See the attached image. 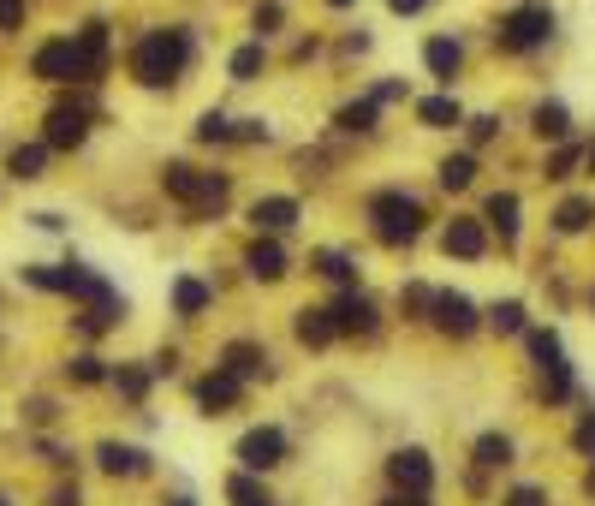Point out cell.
<instances>
[{
	"instance_id": "obj_36",
	"label": "cell",
	"mask_w": 595,
	"mask_h": 506,
	"mask_svg": "<svg viewBox=\"0 0 595 506\" xmlns=\"http://www.w3.org/2000/svg\"><path fill=\"white\" fill-rule=\"evenodd\" d=\"M215 495H221V506H274L280 501L274 477H256V471H244V465H227V471H221Z\"/></svg>"
},
{
	"instance_id": "obj_11",
	"label": "cell",
	"mask_w": 595,
	"mask_h": 506,
	"mask_svg": "<svg viewBox=\"0 0 595 506\" xmlns=\"http://www.w3.org/2000/svg\"><path fill=\"white\" fill-rule=\"evenodd\" d=\"M244 233H268V239H298L310 227V197L304 191H286V185H268V191H250L244 209H238Z\"/></svg>"
},
{
	"instance_id": "obj_1",
	"label": "cell",
	"mask_w": 595,
	"mask_h": 506,
	"mask_svg": "<svg viewBox=\"0 0 595 506\" xmlns=\"http://www.w3.org/2000/svg\"><path fill=\"white\" fill-rule=\"evenodd\" d=\"M203 60V30L191 18H155L125 42V78L143 96H179Z\"/></svg>"
},
{
	"instance_id": "obj_27",
	"label": "cell",
	"mask_w": 595,
	"mask_h": 506,
	"mask_svg": "<svg viewBox=\"0 0 595 506\" xmlns=\"http://www.w3.org/2000/svg\"><path fill=\"white\" fill-rule=\"evenodd\" d=\"M578 399H584V376H578V364H572V358H560V364H548V370H536V376H530V405H536V411L566 417Z\"/></svg>"
},
{
	"instance_id": "obj_51",
	"label": "cell",
	"mask_w": 595,
	"mask_h": 506,
	"mask_svg": "<svg viewBox=\"0 0 595 506\" xmlns=\"http://www.w3.org/2000/svg\"><path fill=\"white\" fill-rule=\"evenodd\" d=\"M42 506H90V495H84V483H78V471H66V477H54V483H48V495H42Z\"/></svg>"
},
{
	"instance_id": "obj_12",
	"label": "cell",
	"mask_w": 595,
	"mask_h": 506,
	"mask_svg": "<svg viewBox=\"0 0 595 506\" xmlns=\"http://www.w3.org/2000/svg\"><path fill=\"white\" fill-rule=\"evenodd\" d=\"M423 334H435V340L453 346V352L476 346V340H482V298L465 292V286H435L429 316H423Z\"/></svg>"
},
{
	"instance_id": "obj_10",
	"label": "cell",
	"mask_w": 595,
	"mask_h": 506,
	"mask_svg": "<svg viewBox=\"0 0 595 506\" xmlns=\"http://www.w3.org/2000/svg\"><path fill=\"white\" fill-rule=\"evenodd\" d=\"M417 66H423L429 90H459V84L471 78V66H476V36L459 30V24L429 30V36L417 42Z\"/></svg>"
},
{
	"instance_id": "obj_8",
	"label": "cell",
	"mask_w": 595,
	"mask_h": 506,
	"mask_svg": "<svg viewBox=\"0 0 595 506\" xmlns=\"http://www.w3.org/2000/svg\"><path fill=\"white\" fill-rule=\"evenodd\" d=\"M90 471L108 483V489H143V483H161V459L149 441H131V435H96L90 441Z\"/></svg>"
},
{
	"instance_id": "obj_32",
	"label": "cell",
	"mask_w": 595,
	"mask_h": 506,
	"mask_svg": "<svg viewBox=\"0 0 595 506\" xmlns=\"http://www.w3.org/2000/svg\"><path fill=\"white\" fill-rule=\"evenodd\" d=\"M155 370L143 364V358H114L108 364V393L119 399V411H149V399H155Z\"/></svg>"
},
{
	"instance_id": "obj_50",
	"label": "cell",
	"mask_w": 595,
	"mask_h": 506,
	"mask_svg": "<svg viewBox=\"0 0 595 506\" xmlns=\"http://www.w3.org/2000/svg\"><path fill=\"white\" fill-rule=\"evenodd\" d=\"M143 364L155 370V381H161V387H173V381H185V376H191V370H185V346H179V340H161V346H155V352H149Z\"/></svg>"
},
{
	"instance_id": "obj_22",
	"label": "cell",
	"mask_w": 595,
	"mask_h": 506,
	"mask_svg": "<svg viewBox=\"0 0 595 506\" xmlns=\"http://www.w3.org/2000/svg\"><path fill=\"white\" fill-rule=\"evenodd\" d=\"M90 137H96V108H90L84 96H60V102L42 114V143H48L54 155H78Z\"/></svg>"
},
{
	"instance_id": "obj_16",
	"label": "cell",
	"mask_w": 595,
	"mask_h": 506,
	"mask_svg": "<svg viewBox=\"0 0 595 506\" xmlns=\"http://www.w3.org/2000/svg\"><path fill=\"white\" fill-rule=\"evenodd\" d=\"M476 215H482V227H488V239H494V251H500V256H518V251H524L530 209H524V191H518V185H488Z\"/></svg>"
},
{
	"instance_id": "obj_23",
	"label": "cell",
	"mask_w": 595,
	"mask_h": 506,
	"mask_svg": "<svg viewBox=\"0 0 595 506\" xmlns=\"http://www.w3.org/2000/svg\"><path fill=\"white\" fill-rule=\"evenodd\" d=\"M465 465L488 471V477H512L524 465V441L506 429V423H482L471 441H465Z\"/></svg>"
},
{
	"instance_id": "obj_26",
	"label": "cell",
	"mask_w": 595,
	"mask_h": 506,
	"mask_svg": "<svg viewBox=\"0 0 595 506\" xmlns=\"http://www.w3.org/2000/svg\"><path fill=\"white\" fill-rule=\"evenodd\" d=\"M524 131H530L536 149L566 143V137H578V108H572L560 90H542V96H530V108H524Z\"/></svg>"
},
{
	"instance_id": "obj_48",
	"label": "cell",
	"mask_w": 595,
	"mask_h": 506,
	"mask_svg": "<svg viewBox=\"0 0 595 506\" xmlns=\"http://www.w3.org/2000/svg\"><path fill=\"white\" fill-rule=\"evenodd\" d=\"M363 90H369V96H375V102H381L387 114H399V108H411V96H417V84H411L405 72H375V78H369Z\"/></svg>"
},
{
	"instance_id": "obj_40",
	"label": "cell",
	"mask_w": 595,
	"mask_h": 506,
	"mask_svg": "<svg viewBox=\"0 0 595 506\" xmlns=\"http://www.w3.org/2000/svg\"><path fill=\"white\" fill-rule=\"evenodd\" d=\"M280 42H286V48L274 54V66H286V72H298V66H322V60H328V30H298V24H292Z\"/></svg>"
},
{
	"instance_id": "obj_60",
	"label": "cell",
	"mask_w": 595,
	"mask_h": 506,
	"mask_svg": "<svg viewBox=\"0 0 595 506\" xmlns=\"http://www.w3.org/2000/svg\"><path fill=\"white\" fill-rule=\"evenodd\" d=\"M0 506H18V501H12V495H0Z\"/></svg>"
},
{
	"instance_id": "obj_62",
	"label": "cell",
	"mask_w": 595,
	"mask_h": 506,
	"mask_svg": "<svg viewBox=\"0 0 595 506\" xmlns=\"http://www.w3.org/2000/svg\"><path fill=\"white\" fill-rule=\"evenodd\" d=\"M429 506H441V501H429Z\"/></svg>"
},
{
	"instance_id": "obj_49",
	"label": "cell",
	"mask_w": 595,
	"mask_h": 506,
	"mask_svg": "<svg viewBox=\"0 0 595 506\" xmlns=\"http://www.w3.org/2000/svg\"><path fill=\"white\" fill-rule=\"evenodd\" d=\"M30 453H36L54 477H66V471H78V465H84V453H78L72 441H60V435H36V441H30Z\"/></svg>"
},
{
	"instance_id": "obj_53",
	"label": "cell",
	"mask_w": 595,
	"mask_h": 506,
	"mask_svg": "<svg viewBox=\"0 0 595 506\" xmlns=\"http://www.w3.org/2000/svg\"><path fill=\"white\" fill-rule=\"evenodd\" d=\"M155 506H203V495L191 483H167V489H155Z\"/></svg>"
},
{
	"instance_id": "obj_3",
	"label": "cell",
	"mask_w": 595,
	"mask_h": 506,
	"mask_svg": "<svg viewBox=\"0 0 595 506\" xmlns=\"http://www.w3.org/2000/svg\"><path fill=\"white\" fill-rule=\"evenodd\" d=\"M155 191L167 197V209L185 215V227H221L238 203V173L221 161H191V155H167L155 167Z\"/></svg>"
},
{
	"instance_id": "obj_35",
	"label": "cell",
	"mask_w": 595,
	"mask_h": 506,
	"mask_svg": "<svg viewBox=\"0 0 595 506\" xmlns=\"http://www.w3.org/2000/svg\"><path fill=\"white\" fill-rule=\"evenodd\" d=\"M488 506H560V483L536 477V471H512V477L494 483V501Z\"/></svg>"
},
{
	"instance_id": "obj_28",
	"label": "cell",
	"mask_w": 595,
	"mask_h": 506,
	"mask_svg": "<svg viewBox=\"0 0 595 506\" xmlns=\"http://www.w3.org/2000/svg\"><path fill=\"white\" fill-rule=\"evenodd\" d=\"M530 322H536V310H530L524 292H494V298H482V340L518 346V334H524Z\"/></svg>"
},
{
	"instance_id": "obj_58",
	"label": "cell",
	"mask_w": 595,
	"mask_h": 506,
	"mask_svg": "<svg viewBox=\"0 0 595 506\" xmlns=\"http://www.w3.org/2000/svg\"><path fill=\"white\" fill-rule=\"evenodd\" d=\"M578 304H584V316L595 322V274H584V280H578Z\"/></svg>"
},
{
	"instance_id": "obj_41",
	"label": "cell",
	"mask_w": 595,
	"mask_h": 506,
	"mask_svg": "<svg viewBox=\"0 0 595 506\" xmlns=\"http://www.w3.org/2000/svg\"><path fill=\"white\" fill-rule=\"evenodd\" d=\"M429 298H435V280H423V274H405L399 286H393V322H405V328H423V316H429Z\"/></svg>"
},
{
	"instance_id": "obj_15",
	"label": "cell",
	"mask_w": 595,
	"mask_h": 506,
	"mask_svg": "<svg viewBox=\"0 0 595 506\" xmlns=\"http://www.w3.org/2000/svg\"><path fill=\"white\" fill-rule=\"evenodd\" d=\"M238 274L244 286H262V292H280L292 274H298V251L292 239H268V233H244L238 245Z\"/></svg>"
},
{
	"instance_id": "obj_47",
	"label": "cell",
	"mask_w": 595,
	"mask_h": 506,
	"mask_svg": "<svg viewBox=\"0 0 595 506\" xmlns=\"http://www.w3.org/2000/svg\"><path fill=\"white\" fill-rule=\"evenodd\" d=\"M494 483L500 477H488V471H476V465H453V501H465V506H488L494 501Z\"/></svg>"
},
{
	"instance_id": "obj_43",
	"label": "cell",
	"mask_w": 595,
	"mask_h": 506,
	"mask_svg": "<svg viewBox=\"0 0 595 506\" xmlns=\"http://www.w3.org/2000/svg\"><path fill=\"white\" fill-rule=\"evenodd\" d=\"M560 447H566L572 465H578V459H595V399L590 393L566 411V435H560Z\"/></svg>"
},
{
	"instance_id": "obj_54",
	"label": "cell",
	"mask_w": 595,
	"mask_h": 506,
	"mask_svg": "<svg viewBox=\"0 0 595 506\" xmlns=\"http://www.w3.org/2000/svg\"><path fill=\"white\" fill-rule=\"evenodd\" d=\"M578 506H595V459H578V483H572Z\"/></svg>"
},
{
	"instance_id": "obj_38",
	"label": "cell",
	"mask_w": 595,
	"mask_h": 506,
	"mask_svg": "<svg viewBox=\"0 0 595 506\" xmlns=\"http://www.w3.org/2000/svg\"><path fill=\"white\" fill-rule=\"evenodd\" d=\"M506 131H512L506 108H471V114H465V126H459V143L476 149V155H494V149L506 143Z\"/></svg>"
},
{
	"instance_id": "obj_29",
	"label": "cell",
	"mask_w": 595,
	"mask_h": 506,
	"mask_svg": "<svg viewBox=\"0 0 595 506\" xmlns=\"http://www.w3.org/2000/svg\"><path fill=\"white\" fill-rule=\"evenodd\" d=\"M72 42H78V54H84V78H90V84H108V72H114V60H119L114 18H84V24L72 30Z\"/></svg>"
},
{
	"instance_id": "obj_44",
	"label": "cell",
	"mask_w": 595,
	"mask_h": 506,
	"mask_svg": "<svg viewBox=\"0 0 595 506\" xmlns=\"http://www.w3.org/2000/svg\"><path fill=\"white\" fill-rule=\"evenodd\" d=\"M48 167H54V149H48L42 137H30V143H12V155H6V179H18V185H36V179H48Z\"/></svg>"
},
{
	"instance_id": "obj_7",
	"label": "cell",
	"mask_w": 595,
	"mask_h": 506,
	"mask_svg": "<svg viewBox=\"0 0 595 506\" xmlns=\"http://www.w3.org/2000/svg\"><path fill=\"white\" fill-rule=\"evenodd\" d=\"M322 304H328V322H334V340L340 346H375L393 328V310H387V298L369 280L346 286V292H322Z\"/></svg>"
},
{
	"instance_id": "obj_56",
	"label": "cell",
	"mask_w": 595,
	"mask_h": 506,
	"mask_svg": "<svg viewBox=\"0 0 595 506\" xmlns=\"http://www.w3.org/2000/svg\"><path fill=\"white\" fill-rule=\"evenodd\" d=\"M363 506H429V501H417V495H393V489H375Z\"/></svg>"
},
{
	"instance_id": "obj_5",
	"label": "cell",
	"mask_w": 595,
	"mask_h": 506,
	"mask_svg": "<svg viewBox=\"0 0 595 506\" xmlns=\"http://www.w3.org/2000/svg\"><path fill=\"white\" fill-rule=\"evenodd\" d=\"M227 465H244V471L280 483V477L298 465V429H292L286 417H244L233 447H227Z\"/></svg>"
},
{
	"instance_id": "obj_61",
	"label": "cell",
	"mask_w": 595,
	"mask_h": 506,
	"mask_svg": "<svg viewBox=\"0 0 595 506\" xmlns=\"http://www.w3.org/2000/svg\"><path fill=\"white\" fill-rule=\"evenodd\" d=\"M274 506H292V501H274Z\"/></svg>"
},
{
	"instance_id": "obj_37",
	"label": "cell",
	"mask_w": 595,
	"mask_h": 506,
	"mask_svg": "<svg viewBox=\"0 0 595 506\" xmlns=\"http://www.w3.org/2000/svg\"><path fill=\"white\" fill-rule=\"evenodd\" d=\"M191 149H203V155H233V108H221V102L197 108V120H191Z\"/></svg>"
},
{
	"instance_id": "obj_39",
	"label": "cell",
	"mask_w": 595,
	"mask_h": 506,
	"mask_svg": "<svg viewBox=\"0 0 595 506\" xmlns=\"http://www.w3.org/2000/svg\"><path fill=\"white\" fill-rule=\"evenodd\" d=\"M292 24H298L292 0H250L244 6V36H256V42H280Z\"/></svg>"
},
{
	"instance_id": "obj_24",
	"label": "cell",
	"mask_w": 595,
	"mask_h": 506,
	"mask_svg": "<svg viewBox=\"0 0 595 506\" xmlns=\"http://www.w3.org/2000/svg\"><path fill=\"white\" fill-rule=\"evenodd\" d=\"M286 340H292V352H298V358H328V352H340V340H334V322H328V304H322V298H304V304H292V310H286Z\"/></svg>"
},
{
	"instance_id": "obj_13",
	"label": "cell",
	"mask_w": 595,
	"mask_h": 506,
	"mask_svg": "<svg viewBox=\"0 0 595 506\" xmlns=\"http://www.w3.org/2000/svg\"><path fill=\"white\" fill-rule=\"evenodd\" d=\"M209 364L233 370L244 387H280V381H286V364H280V352H274V346H268L256 328H244V334H227V340H215Z\"/></svg>"
},
{
	"instance_id": "obj_33",
	"label": "cell",
	"mask_w": 595,
	"mask_h": 506,
	"mask_svg": "<svg viewBox=\"0 0 595 506\" xmlns=\"http://www.w3.org/2000/svg\"><path fill=\"white\" fill-rule=\"evenodd\" d=\"M536 179L548 191H566V185H584V131L566 137V143H548L542 161H536Z\"/></svg>"
},
{
	"instance_id": "obj_14",
	"label": "cell",
	"mask_w": 595,
	"mask_h": 506,
	"mask_svg": "<svg viewBox=\"0 0 595 506\" xmlns=\"http://www.w3.org/2000/svg\"><path fill=\"white\" fill-rule=\"evenodd\" d=\"M215 310H221V286H215V274H203V268H173V274H167V316H173L179 334L203 328Z\"/></svg>"
},
{
	"instance_id": "obj_46",
	"label": "cell",
	"mask_w": 595,
	"mask_h": 506,
	"mask_svg": "<svg viewBox=\"0 0 595 506\" xmlns=\"http://www.w3.org/2000/svg\"><path fill=\"white\" fill-rule=\"evenodd\" d=\"M233 149H280V126L268 114H233Z\"/></svg>"
},
{
	"instance_id": "obj_42",
	"label": "cell",
	"mask_w": 595,
	"mask_h": 506,
	"mask_svg": "<svg viewBox=\"0 0 595 506\" xmlns=\"http://www.w3.org/2000/svg\"><path fill=\"white\" fill-rule=\"evenodd\" d=\"M108 352H96V346H78L66 364H60V381L66 387H78V393H96V387H108Z\"/></svg>"
},
{
	"instance_id": "obj_2",
	"label": "cell",
	"mask_w": 595,
	"mask_h": 506,
	"mask_svg": "<svg viewBox=\"0 0 595 506\" xmlns=\"http://www.w3.org/2000/svg\"><path fill=\"white\" fill-rule=\"evenodd\" d=\"M357 221H363V239H369L375 251H387V256H411L429 233H435L429 197H423L417 185H405V179L369 185V191L357 197Z\"/></svg>"
},
{
	"instance_id": "obj_17",
	"label": "cell",
	"mask_w": 595,
	"mask_h": 506,
	"mask_svg": "<svg viewBox=\"0 0 595 506\" xmlns=\"http://www.w3.org/2000/svg\"><path fill=\"white\" fill-rule=\"evenodd\" d=\"M542 233H548V245H584V239H595V185L554 191V203L542 215Z\"/></svg>"
},
{
	"instance_id": "obj_30",
	"label": "cell",
	"mask_w": 595,
	"mask_h": 506,
	"mask_svg": "<svg viewBox=\"0 0 595 506\" xmlns=\"http://www.w3.org/2000/svg\"><path fill=\"white\" fill-rule=\"evenodd\" d=\"M465 102H459V90H417L411 96V120H417V131H429V137H459V126H465Z\"/></svg>"
},
{
	"instance_id": "obj_52",
	"label": "cell",
	"mask_w": 595,
	"mask_h": 506,
	"mask_svg": "<svg viewBox=\"0 0 595 506\" xmlns=\"http://www.w3.org/2000/svg\"><path fill=\"white\" fill-rule=\"evenodd\" d=\"M435 6H441V0H381V12H387V18H405V24H411V18H429Z\"/></svg>"
},
{
	"instance_id": "obj_20",
	"label": "cell",
	"mask_w": 595,
	"mask_h": 506,
	"mask_svg": "<svg viewBox=\"0 0 595 506\" xmlns=\"http://www.w3.org/2000/svg\"><path fill=\"white\" fill-rule=\"evenodd\" d=\"M298 274H310L322 292H346V286H363V280H369L363 251L346 245V239H322V245H310V256L298 262Z\"/></svg>"
},
{
	"instance_id": "obj_21",
	"label": "cell",
	"mask_w": 595,
	"mask_h": 506,
	"mask_svg": "<svg viewBox=\"0 0 595 506\" xmlns=\"http://www.w3.org/2000/svg\"><path fill=\"white\" fill-rule=\"evenodd\" d=\"M381 131H387V108L369 96V90H352V96H340L334 108H328V137H340V143H381Z\"/></svg>"
},
{
	"instance_id": "obj_6",
	"label": "cell",
	"mask_w": 595,
	"mask_h": 506,
	"mask_svg": "<svg viewBox=\"0 0 595 506\" xmlns=\"http://www.w3.org/2000/svg\"><path fill=\"white\" fill-rule=\"evenodd\" d=\"M375 483L393 489V495L441 501V489H447V465H441V453L423 447V441H393V447H381V459H375Z\"/></svg>"
},
{
	"instance_id": "obj_57",
	"label": "cell",
	"mask_w": 595,
	"mask_h": 506,
	"mask_svg": "<svg viewBox=\"0 0 595 506\" xmlns=\"http://www.w3.org/2000/svg\"><path fill=\"white\" fill-rule=\"evenodd\" d=\"M316 6H322L328 18H352V12H357V6H363V0H316Z\"/></svg>"
},
{
	"instance_id": "obj_19",
	"label": "cell",
	"mask_w": 595,
	"mask_h": 506,
	"mask_svg": "<svg viewBox=\"0 0 595 506\" xmlns=\"http://www.w3.org/2000/svg\"><path fill=\"white\" fill-rule=\"evenodd\" d=\"M429 239H435V251L447 256V262H459V268H482L494 256V239H488V227H482L476 209H453L447 221H435Z\"/></svg>"
},
{
	"instance_id": "obj_55",
	"label": "cell",
	"mask_w": 595,
	"mask_h": 506,
	"mask_svg": "<svg viewBox=\"0 0 595 506\" xmlns=\"http://www.w3.org/2000/svg\"><path fill=\"white\" fill-rule=\"evenodd\" d=\"M24 18H30V0H0V30H6V36L24 30Z\"/></svg>"
},
{
	"instance_id": "obj_18",
	"label": "cell",
	"mask_w": 595,
	"mask_h": 506,
	"mask_svg": "<svg viewBox=\"0 0 595 506\" xmlns=\"http://www.w3.org/2000/svg\"><path fill=\"white\" fill-rule=\"evenodd\" d=\"M30 78L48 84V90H90V78H84V54H78L72 30L42 36V42L30 48Z\"/></svg>"
},
{
	"instance_id": "obj_25",
	"label": "cell",
	"mask_w": 595,
	"mask_h": 506,
	"mask_svg": "<svg viewBox=\"0 0 595 506\" xmlns=\"http://www.w3.org/2000/svg\"><path fill=\"white\" fill-rule=\"evenodd\" d=\"M482 173H488V155H476L465 143H453V149H441V155L429 161V185H435L441 197H471V191H482Z\"/></svg>"
},
{
	"instance_id": "obj_31",
	"label": "cell",
	"mask_w": 595,
	"mask_h": 506,
	"mask_svg": "<svg viewBox=\"0 0 595 506\" xmlns=\"http://www.w3.org/2000/svg\"><path fill=\"white\" fill-rule=\"evenodd\" d=\"M221 72H227V84H233V90H256V84H268V72H274V42L238 36L233 48H227V60H221Z\"/></svg>"
},
{
	"instance_id": "obj_45",
	"label": "cell",
	"mask_w": 595,
	"mask_h": 506,
	"mask_svg": "<svg viewBox=\"0 0 595 506\" xmlns=\"http://www.w3.org/2000/svg\"><path fill=\"white\" fill-rule=\"evenodd\" d=\"M375 54V30L369 24H346L340 36H328V60L334 66H352V60H369Z\"/></svg>"
},
{
	"instance_id": "obj_9",
	"label": "cell",
	"mask_w": 595,
	"mask_h": 506,
	"mask_svg": "<svg viewBox=\"0 0 595 506\" xmlns=\"http://www.w3.org/2000/svg\"><path fill=\"white\" fill-rule=\"evenodd\" d=\"M179 387H185V405H191L197 423H233V417L250 411V399H256V387H244V381H238L233 370H221V364L191 370Z\"/></svg>"
},
{
	"instance_id": "obj_4",
	"label": "cell",
	"mask_w": 595,
	"mask_h": 506,
	"mask_svg": "<svg viewBox=\"0 0 595 506\" xmlns=\"http://www.w3.org/2000/svg\"><path fill=\"white\" fill-rule=\"evenodd\" d=\"M560 6L554 0H506V6H494L488 12V24H482V42L494 48V60H542L554 42H560Z\"/></svg>"
},
{
	"instance_id": "obj_59",
	"label": "cell",
	"mask_w": 595,
	"mask_h": 506,
	"mask_svg": "<svg viewBox=\"0 0 595 506\" xmlns=\"http://www.w3.org/2000/svg\"><path fill=\"white\" fill-rule=\"evenodd\" d=\"M584 185H595V131H584Z\"/></svg>"
},
{
	"instance_id": "obj_34",
	"label": "cell",
	"mask_w": 595,
	"mask_h": 506,
	"mask_svg": "<svg viewBox=\"0 0 595 506\" xmlns=\"http://www.w3.org/2000/svg\"><path fill=\"white\" fill-rule=\"evenodd\" d=\"M518 358H524V376H536V370H548V364H560V358H572L566 352V334H560V322H530L524 334H518Z\"/></svg>"
}]
</instances>
